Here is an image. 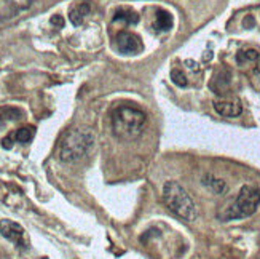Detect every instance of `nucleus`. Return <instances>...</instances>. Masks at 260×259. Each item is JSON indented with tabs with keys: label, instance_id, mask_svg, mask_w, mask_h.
<instances>
[{
	"label": "nucleus",
	"instance_id": "1",
	"mask_svg": "<svg viewBox=\"0 0 260 259\" xmlns=\"http://www.w3.org/2000/svg\"><path fill=\"white\" fill-rule=\"evenodd\" d=\"M147 116L138 107L133 106H118L112 112V131L120 141H134L141 136Z\"/></svg>",
	"mask_w": 260,
	"mask_h": 259
},
{
	"label": "nucleus",
	"instance_id": "2",
	"mask_svg": "<svg viewBox=\"0 0 260 259\" xmlns=\"http://www.w3.org/2000/svg\"><path fill=\"white\" fill-rule=\"evenodd\" d=\"M94 133L88 128H74L64 134L59 144V159L64 163H75L93 149Z\"/></svg>",
	"mask_w": 260,
	"mask_h": 259
},
{
	"label": "nucleus",
	"instance_id": "3",
	"mask_svg": "<svg viewBox=\"0 0 260 259\" xmlns=\"http://www.w3.org/2000/svg\"><path fill=\"white\" fill-rule=\"evenodd\" d=\"M163 202L166 208L185 222H193L198 218L195 202L187 190L176 181H166L163 186Z\"/></svg>",
	"mask_w": 260,
	"mask_h": 259
},
{
	"label": "nucleus",
	"instance_id": "4",
	"mask_svg": "<svg viewBox=\"0 0 260 259\" xmlns=\"http://www.w3.org/2000/svg\"><path fill=\"white\" fill-rule=\"evenodd\" d=\"M260 205V190L254 186H243L238 197L225 210L220 218L222 221H235L252 216Z\"/></svg>",
	"mask_w": 260,
	"mask_h": 259
},
{
	"label": "nucleus",
	"instance_id": "5",
	"mask_svg": "<svg viewBox=\"0 0 260 259\" xmlns=\"http://www.w3.org/2000/svg\"><path fill=\"white\" fill-rule=\"evenodd\" d=\"M0 234L11 243H15L18 248H27L29 240L26 237V231L21 224L11 219H0Z\"/></svg>",
	"mask_w": 260,
	"mask_h": 259
},
{
	"label": "nucleus",
	"instance_id": "6",
	"mask_svg": "<svg viewBox=\"0 0 260 259\" xmlns=\"http://www.w3.org/2000/svg\"><path fill=\"white\" fill-rule=\"evenodd\" d=\"M117 47L125 54H136L142 50V42L139 36H136V34L128 31H123L117 36Z\"/></svg>",
	"mask_w": 260,
	"mask_h": 259
},
{
	"label": "nucleus",
	"instance_id": "7",
	"mask_svg": "<svg viewBox=\"0 0 260 259\" xmlns=\"http://www.w3.org/2000/svg\"><path fill=\"white\" fill-rule=\"evenodd\" d=\"M214 109L222 117H230V119L241 116L243 112V106L240 101H217V103H214Z\"/></svg>",
	"mask_w": 260,
	"mask_h": 259
},
{
	"label": "nucleus",
	"instance_id": "8",
	"mask_svg": "<svg viewBox=\"0 0 260 259\" xmlns=\"http://www.w3.org/2000/svg\"><path fill=\"white\" fill-rule=\"evenodd\" d=\"M89 13V5L88 4H80L71 10L69 13V19L74 26H82V22L85 19V16Z\"/></svg>",
	"mask_w": 260,
	"mask_h": 259
},
{
	"label": "nucleus",
	"instance_id": "9",
	"mask_svg": "<svg viewBox=\"0 0 260 259\" xmlns=\"http://www.w3.org/2000/svg\"><path fill=\"white\" fill-rule=\"evenodd\" d=\"M203 184H205L206 187H209L212 192H216V194H223L225 190H227V184H225V181H222V179L212 176V175H206L205 178H203Z\"/></svg>",
	"mask_w": 260,
	"mask_h": 259
},
{
	"label": "nucleus",
	"instance_id": "10",
	"mask_svg": "<svg viewBox=\"0 0 260 259\" xmlns=\"http://www.w3.org/2000/svg\"><path fill=\"white\" fill-rule=\"evenodd\" d=\"M114 19L115 21H123V22H126V24H138L139 15L131 8H120L115 13Z\"/></svg>",
	"mask_w": 260,
	"mask_h": 259
},
{
	"label": "nucleus",
	"instance_id": "11",
	"mask_svg": "<svg viewBox=\"0 0 260 259\" xmlns=\"http://www.w3.org/2000/svg\"><path fill=\"white\" fill-rule=\"evenodd\" d=\"M22 112L16 107H0V125L21 119Z\"/></svg>",
	"mask_w": 260,
	"mask_h": 259
},
{
	"label": "nucleus",
	"instance_id": "12",
	"mask_svg": "<svg viewBox=\"0 0 260 259\" xmlns=\"http://www.w3.org/2000/svg\"><path fill=\"white\" fill-rule=\"evenodd\" d=\"M155 27L158 31H169L173 27V16L168 13V11H158L156 21H155Z\"/></svg>",
	"mask_w": 260,
	"mask_h": 259
},
{
	"label": "nucleus",
	"instance_id": "13",
	"mask_svg": "<svg viewBox=\"0 0 260 259\" xmlns=\"http://www.w3.org/2000/svg\"><path fill=\"white\" fill-rule=\"evenodd\" d=\"M34 134H36V128L34 127H22L15 133V139L21 144H27L34 138Z\"/></svg>",
	"mask_w": 260,
	"mask_h": 259
},
{
	"label": "nucleus",
	"instance_id": "14",
	"mask_svg": "<svg viewBox=\"0 0 260 259\" xmlns=\"http://www.w3.org/2000/svg\"><path fill=\"white\" fill-rule=\"evenodd\" d=\"M258 58L257 50H244L238 53V63H247V61H255Z\"/></svg>",
	"mask_w": 260,
	"mask_h": 259
},
{
	"label": "nucleus",
	"instance_id": "15",
	"mask_svg": "<svg viewBox=\"0 0 260 259\" xmlns=\"http://www.w3.org/2000/svg\"><path fill=\"white\" fill-rule=\"evenodd\" d=\"M171 78H173V82L177 85V87H187V78H185V74L182 71H179V69H174L171 72Z\"/></svg>",
	"mask_w": 260,
	"mask_h": 259
},
{
	"label": "nucleus",
	"instance_id": "16",
	"mask_svg": "<svg viewBox=\"0 0 260 259\" xmlns=\"http://www.w3.org/2000/svg\"><path fill=\"white\" fill-rule=\"evenodd\" d=\"M51 22H53V24H58V27H62V26H64V19H62L59 15L53 16V18H51Z\"/></svg>",
	"mask_w": 260,
	"mask_h": 259
}]
</instances>
